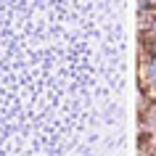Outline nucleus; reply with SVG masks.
<instances>
[{
    "mask_svg": "<svg viewBox=\"0 0 156 156\" xmlns=\"http://www.w3.org/2000/svg\"><path fill=\"white\" fill-rule=\"evenodd\" d=\"M143 3H156V0H143Z\"/></svg>",
    "mask_w": 156,
    "mask_h": 156,
    "instance_id": "3",
    "label": "nucleus"
},
{
    "mask_svg": "<svg viewBox=\"0 0 156 156\" xmlns=\"http://www.w3.org/2000/svg\"><path fill=\"white\" fill-rule=\"evenodd\" d=\"M151 37H154V48H156V27H154V32H151Z\"/></svg>",
    "mask_w": 156,
    "mask_h": 156,
    "instance_id": "2",
    "label": "nucleus"
},
{
    "mask_svg": "<svg viewBox=\"0 0 156 156\" xmlns=\"http://www.w3.org/2000/svg\"><path fill=\"white\" fill-rule=\"evenodd\" d=\"M148 74H151V82H156V61L151 64V69H148Z\"/></svg>",
    "mask_w": 156,
    "mask_h": 156,
    "instance_id": "1",
    "label": "nucleus"
}]
</instances>
